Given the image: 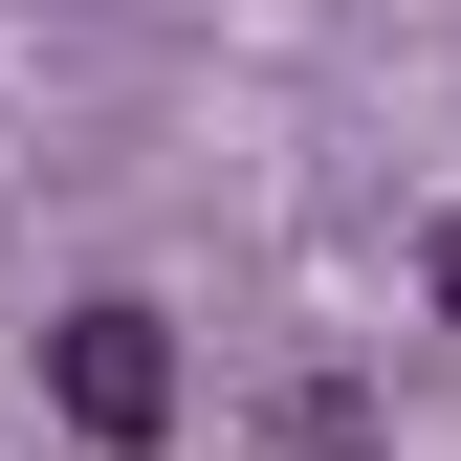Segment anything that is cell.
Masks as SVG:
<instances>
[{
    "label": "cell",
    "instance_id": "cell-2",
    "mask_svg": "<svg viewBox=\"0 0 461 461\" xmlns=\"http://www.w3.org/2000/svg\"><path fill=\"white\" fill-rule=\"evenodd\" d=\"M439 308H461V220H439Z\"/></svg>",
    "mask_w": 461,
    "mask_h": 461
},
{
    "label": "cell",
    "instance_id": "cell-1",
    "mask_svg": "<svg viewBox=\"0 0 461 461\" xmlns=\"http://www.w3.org/2000/svg\"><path fill=\"white\" fill-rule=\"evenodd\" d=\"M44 395H67V439H88V461H154V439H176V330L110 285V308L44 330Z\"/></svg>",
    "mask_w": 461,
    "mask_h": 461
}]
</instances>
